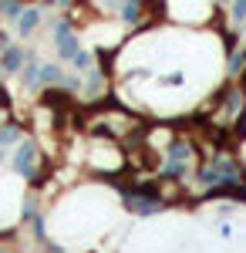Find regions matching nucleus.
I'll return each mask as SVG.
<instances>
[{
  "mask_svg": "<svg viewBox=\"0 0 246 253\" xmlns=\"http://www.w3.org/2000/svg\"><path fill=\"white\" fill-rule=\"evenodd\" d=\"M54 38H57V51H61V58L75 61V54L81 51V47H78V38L71 34V24H68V20H57V24H54Z\"/></svg>",
  "mask_w": 246,
  "mask_h": 253,
  "instance_id": "obj_1",
  "label": "nucleus"
},
{
  "mask_svg": "<svg viewBox=\"0 0 246 253\" xmlns=\"http://www.w3.org/2000/svg\"><path fill=\"white\" fill-rule=\"evenodd\" d=\"M34 156H38V149H34L31 142H24L17 149V156H14V169H17L24 179H34V172H38V169H34Z\"/></svg>",
  "mask_w": 246,
  "mask_h": 253,
  "instance_id": "obj_2",
  "label": "nucleus"
},
{
  "mask_svg": "<svg viewBox=\"0 0 246 253\" xmlns=\"http://www.w3.org/2000/svg\"><path fill=\"white\" fill-rule=\"evenodd\" d=\"M128 210L138 213V216H152V213L162 210V203L159 199H145V196H128Z\"/></svg>",
  "mask_w": 246,
  "mask_h": 253,
  "instance_id": "obj_3",
  "label": "nucleus"
},
{
  "mask_svg": "<svg viewBox=\"0 0 246 253\" xmlns=\"http://www.w3.org/2000/svg\"><path fill=\"white\" fill-rule=\"evenodd\" d=\"M20 64H24V51H20V47H7V51H3V61H0V68H3V71H17Z\"/></svg>",
  "mask_w": 246,
  "mask_h": 253,
  "instance_id": "obj_4",
  "label": "nucleus"
},
{
  "mask_svg": "<svg viewBox=\"0 0 246 253\" xmlns=\"http://www.w3.org/2000/svg\"><path fill=\"white\" fill-rule=\"evenodd\" d=\"M38 20H41V10H24V14H20V20H17V31L27 38V34L38 27Z\"/></svg>",
  "mask_w": 246,
  "mask_h": 253,
  "instance_id": "obj_5",
  "label": "nucleus"
},
{
  "mask_svg": "<svg viewBox=\"0 0 246 253\" xmlns=\"http://www.w3.org/2000/svg\"><path fill=\"white\" fill-rule=\"evenodd\" d=\"M41 81H44V84H61L64 75H61L57 64H41Z\"/></svg>",
  "mask_w": 246,
  "mask_h": 253,
  "instance_id": "obj_6",
  "label": "nucleus"
},
{
  "mask_svg": "<svg viewBox=\"0 0 246 253\" xmlns=\"http://www.w3.org/2000/svg\"><path fill=\"white\" fill-rule=\"evenodd\" d=\"M20 78H24V88H38L41 84V68L38 64H27V68L20 71Z\"/></svg>",
  "mask_w": 246,
  "mask_h": 253,
  "instance_id": "obj_7",
  "label": "nucleus"
},
{
  "mask_svg": "<svg viewBox=\"0 0 246 253\" xmlns=\"http://www.w3.org/2000/svg\"><path fill=\"white\" fill-rule=\"evenodd\" d=\"M169 159L172 162H186V159H189V145H186V142H175L169 149Z\"/></svg>",
  "mask_w": 246,
  "mask_h": 253,
  "instance_id": "obj_8",
  "label": "nucleus"
},
{
  "mask_svg": "<svg viewBox=\"0 0 246 253\" xmlns=\"http://www.w3.org/2000/svg\"><path fill=\"white\" fill-rule=\"evenodd\" d=\"M0 10H3V14H10V17H20V14H24L17 0H0Z\"/></svg>",
  "mask_w": 246,
  "mask_h": 253,
  "instance_id": "obj_9",
  "label": "nucleus"
},
{
  "mask_svg": "<svg viewBox=\"0 0 246 253\" xmlns=\"http://www.w3.org/2000/svg\"><path fill=\"white\" fill-rule=\"evenodd\" d=\"M75 68H81V71H91V54H88V51H78V54H75Z\"/></svg>",
  "mask_w": 246,
  "mask_h": 253,
  "instance_id": "obj_10",
  "label": "nucleus"
},
{
  "mask_svg": "<svg viewBox=\"0 0 246 253\" xmlns=\"http://www.w3.org/2000/svg\"><path fill=\"white\" fill-rule=\"evenodd\" d=\"M243 68H246V51H240V54H233V61H229V71H233V75H240Z\"/></svg>",
  "mask_w": 246,
  "mask_h": 253,
  "instance_id": "obj_11",
  "label": "nucleus"
},
{
  "mask_svg": "<svg viewBox=\"0 0 246 253\" xmlns=\"http://www.w3.org/2000/svg\"><path fill=\"white\" fill-rule=\"evenodd\" d=\"M122 17L128 20V24H135V20H138V3H125V7H122Z\"/></svg>",
  "mask_w": 246,
  "mask_h": 253,
  "instance_id": "obj_12",
  "label": "nucleus"
},
{
  "mask_svg": "<svg viewBox=\"0 0 246 253\" xmlns=\"http://www.w3.org/2000/svg\"><path fill=\"white\" fill-rule=\"evenodd\" d=\"M233 20H246V0H233Z\"/></svg>",
  "mask_w": 246,
  "mask_h": 253,
  "instance_id": "obj_13",
  "label": "nucleus"
},
{
  "mask_svg": "<svg viewBox=\"0 0 246 253\" xmlns=\"http://www.w3.org/2000/svg\"><path fill=\"white\" fill-rule=\"evenodd\" d=\"M165 175H186V162H169L165 166Z\"/></svg>",
  "mask_w": 246,
  "mask_h": 253,
  "instance_id": "obj_14",
  "label": "nucleus"
},
{
  "mask_svg": "<svg viewBox=\"0 0 246 253\" xmlns=\"http://www.w3.org/2000/svg\"><path fill=\"white\" fill-rule=\"evenodd\" d=\"M14 138H17V128L10 125V128H3V132H0V145H7V142H14Z\"/></svg>",
  "mask_w": 246,
  "mask_h": 253,
  "instance_id": "obj_15",
  "label": "nucleus"
},
{
  "mask_svg": "<svg viewBox=\"0 0 246 253\" xmlns=\"http://www.w3.org/2000/svg\"><path fill=\"white\" fill-rule=\"evenodd\" d=\"M219 3H233V0H219Z\"/></svg>",
  "mask_w": 246,
  "mask_h": 253,
  "instance_id": "obj_16",
  "label": "nucleus"
},
{
  "mask_svg": "<svg viewBox=\"0 0 246 253\" xmlns=\"http://www.w3.org/2000/svg\"><path fill=\"white\" fill-rule=\"evenodd\" d=\"M0 162H3V152H0Z\"/></svg>",
  "mask_w": 246,
  "mask_h": 253,
  "instance_id": "obj_17",
  "label": "nucleus"
},
{
  "mask_svg": "<svg viewBox=\"0 0 246 253\" xmlns=\"http://www.w3.org/2000/svg\"><path fill=\"white\" fill-rule=\"evenodd\" d=\"M0 71H3V68H0Z\"/></svg>",
  "mask_w": 246,
  "mask_h": 253,
  "instance_id": "obj_18",
  "label": "nucleus"
}]
</instances>
